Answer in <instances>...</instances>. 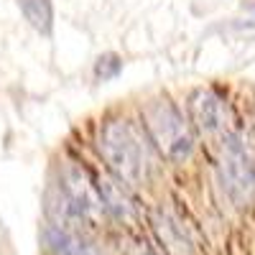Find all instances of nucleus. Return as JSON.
<instances>
[{
  "mask_svg": "<svg viewBox=\"0 0 255 255\" xmlns=\"http://www.w3.org/2000/svg\"><path fill=\"white\" fill-rule=\"evenodd\" d=\"M97 148L110 174L128 186L148 184L153 174V143L130 120H108L100 128Z\"/></svg>",
  "mask_w": 255,
  "mask_h": 255,
  "instance_id": "nucleus-1",
  "label": "nucleus"
},
{
  "mask_svg": "<svg viewBox=\"0 0 255 255\" xmlns=\"http://www.w3.org/2000/svg\"><path fill=\"white\" fill-rule=\"evenodd\" d=\"M143 130L158 156L171 163L186 161L194 151V125L166 97H156L143 108Z\"/></svg>",
  "mask_w": 255,
  "mask_h": 255,
  "instance_id": "nucleus-2",
  "label": "nucleus"
},
{
  "mask_svg": "<svg viewBox=\"0 0 255 255\" xmlns=\"http://www.w3.org/2000/svg\"><path fill=\"white\" fill-rule=\"evenodd\" d=\"M217 176L235 207H250L255 202V151L240 135L220 143Z\"/></svg>",
  "mask_w": 255,
  "mask_h": 255,
  "instance_id": "nucleus-3",
  "label": "nucleus"
},
{
  "mask_svg": "<svg viewBox=\"0 0 255 255\" xmlns=\"http://www.w3.org/2000/svg\"><path fill=\"white\" fill-rule=\"evenodd\" d=\"M189 120L194 125V130L209 140L225 143L227 138L238 135L235 110H232L225 95H220L212 87H199L189 95Z\"/></svg>",
  "mask_w": 255,
  "mask_h": 255,
  "instance_id": "nucleus-4",
  "label": "nucleus"
},
{
  "mask_svg": "<svg viewBox=\"0 0 255 255\" xmlns=\"http://www.w3.org/2000/svg\"><path fill=\"white\" fill-rule=\"evenodd\" d=\"M61 189L77 204V209L87 220V225H97L102 220V215L108 212L105 202H102V194H100L97 179L90 176L87 168H82L77 163H67L61 171Z\"/></svg>",
  "mask_w": 255,
  "mask_h": 255,
  "instance_id": "nucleus-5",
  "label": "nucleus"
},
{
  "mask_svg": "<svg viewBox=\"0 0 255 255\" xmlns=\"http://www.w3.org/2000/svg\"><path fill=\"white\" fill-rule=\"evenodd\" d=\"M97 186H100V194H102L108 215H113L120 222H133L138 217V204H135V199H133V194H130V189H128L125 181L108 174V176L97 179Z\"/></svg>",
  "mask_w": 255,
  "mask_h": 255,
  "instance_id": "nucleus-6",
  "label": "nucleus"
},
{
  "mask_svg": "<svg viewBox=\"0 0 255 255\" xmlns=\"http://www.w3.org/2000/svg\"><path fill=\"white\" fill-rule=\"evenodd\" d=\"M153 232L166 255H191V240L186 235L184 225L166 209H156L151 215Z\"/></svg>",
  "mask_w": 255,
  "mask_h": 255,
  "instance_id": "nucleus-7",
  "label": "nucleus"
},
{
  "mask_svg": "<svg viewBox=\"0 0 255 255\" xmlns=\"http://www.w3.org/2000/svg\"><path fill=\"white\" fill-rule=\"evenodd\" d=\"M44 240L54 255H97L95 248L82 238V232H74V230L49 225L44 230Z\"/></svg>",
  "mask_w": 255,
  "mask_h": 255,
  "instance_id": "nucleus-8",
  "label": "nucleus"
},
{
  "mask_svg": "<svg viewBox=\"0 0 255 255\" xmlns=\"http://www.w3.org/2000/svg\"><path fill=\"white\" fill-rule=\"evenodd\" d=\"M18 8L28 20V26L38 33L49 36L54 28V5L51 0H18Z\"/></svg>",
  "mask_w": 255,
  "mask_h": 255,
  "instance_id": "nucleus-9",
  "label": "nucleus"
},
{
  "mask_svg": "<svg viewBox=\"0 0 255 255\" xmlns=\"http://www.w3.org/2000/svg\"><path fill=\"white\" fill-rule=\"evenodd\" d=\"M120 69H123L120 56H115V54H105V56H100V59H97L95 74H97V79L108 82V79H115V77L120 74Z\"/></svg>",
  "mask_w": 255,
  "mask_h": 255,
  "instance_id": "nucleus-10",
  "label": "nucleus"
},
{
  "mask_svg": "<svg viewBox=\"0 0 255 255\" xmlns=\"http://www.w3.org/2000/svg\"><path fill=\"white\" fill-rule=\"evenodd\" d=\"M125 255H161L153 245H148L145 240H133L125 248Z\"/></svg>",
  "mask_w": 255,
  "mask_h": 255,
  "instance_id": "nucleus-11",
  "label": "nucleus"
}]
</instances>
